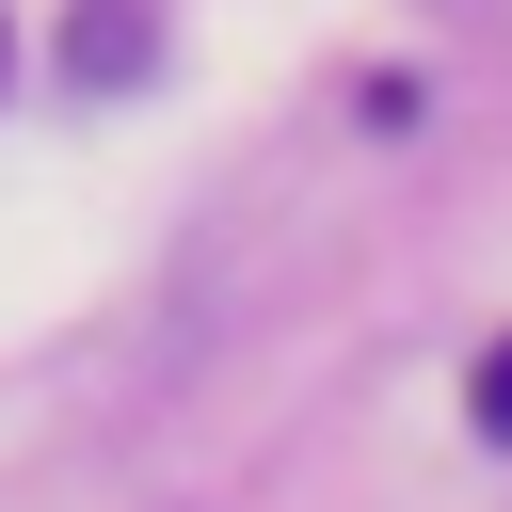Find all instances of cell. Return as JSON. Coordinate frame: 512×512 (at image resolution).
<instances>
[{
    "label": "cell",
    "mask_w": 512,
    "mask_h": 512,
    "mask_svg": "<svg viewBox=\"0 0 512 512\" xmlns=\"http://www.w3.org/2000/svg\"><path fill=\"white\" fill-rule=\"evenodd\" d=\"M464 416H480V432H496V448H512V336H496V352H480V384H464Z\"/></svg>",
    "instance_id": "cell-1"
}]
</instances>
